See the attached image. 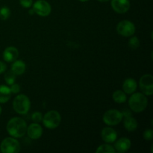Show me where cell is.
Returning a JSON list of instances; mask_svg holds the SVG:
<instances>
[{
    "mask_svg": "<svg viewBox=\"0 0 153 153\" xmlns=\"http://www.w3.org/2000/svg\"><path fill=\"white\" fill-rule=\"evenodd\" d=\"M27 123L22 118L14 117L10 119L6 126V129L10 137L21 138L26 134Z\"/></svg>",
    "mask_w": 153,
    "mask_h": 153,
    "instance_id": "1",
    "label": "cell"
},
{
    "mask_svg": "<svg viewBox=\"0 0 153 153\" xmlns=\"http://www.w3.org/2000/svg\"><path fill=\"white\" fill-rule=\"evenodd\" d=\"M128 105L134 113H141L147 108V97L142 93H133L128 100Z\"/></svg>",
    "mask_w": 153,
    "mask_h": 153,
    "instance_id": "2",
    "label": "cell"
},
{
    "mask_svg": "<svg viewBox=\"0 0 153 153\" xmlns=\"http://www.w3.org/2000/svg\"><path fill=\"white\" fill-rule=\"evenodd\" d=\"M13 108L19 114H26L31 108L29 98L25 94H17L13 101Z\"/></svg>",
    "mask_w": 153,
    "mask_h": 153,
    "instance_id": "3",
    "label": "cell"
},
{
    "mask_svg": "<svg viewBox=\"0 0 153 153\" xmlns=\"http://www.w3.org/2000/svg\"><path fill=\"white\" fill-rule=\"evenodd\" d=\"M42 122L46 128L49 129H55L61 124V116L58 111H49L43 116Z\"/></svg>",
    "mask_w": 153,
    "mask_h": 153,
    "instance_id": "4",
    "label": "cell"
},
{
    "mask_svg": "<svg viewBox=\"0 0 153 153\" xmlns=\"http://www.w3.org/2000/svg\"><path fill=\"white\" fill-rule=\"evenodd\" d=\"M123 119V112L117 109H110L105 112L102 117V120L105 124L108 126H117L120 123Z\"/></svg>",
    "mask_w": 153,
    "mask_h": 153,
    "instance_id": "5",
    "label": "cell"
},
{
    "mask_svg": "<svg viewBox=\"0 0 153 153\" xmlns=\"http://www.w3.org/2000/svg\"><path fill=\"white\" fill-rule=\"evenodd\" d=\"M20 149V143L17 138L13 137L4 138L0 145V150L2 153H18Z\"/></svg>",
    "mask_w": 153,
    "mask_h": 153,
    "instance_id": "6",
    "label": "cell"
},
{
    "mask_svg": "<svg viewBox=\"0 0 153 153\" xmlns=\"http://www.w3.org/2000/svg\"><path fill=\"white\" fill-rule=\"evenodd\" d=\"M136 28L134 24L129 20H122L117 25V31L120 35L125 37H131L135 33Z\"/></svg>",
    "mask_w": 153,
    "mask_h": 153,
    "instance_id": "7",
    "label": "cell"
},
{
    "mask_svg": "<svg viewBox=\"0 0 153 153\" xmlns=\"http://www.w3.org/2000/svg\"><path fill=\"white\" fill-rule=\"evenodd\" d=\"M139 86L142 94L149 97L153 94V76L151 74H144L140 77Z\"/></svg>",
    "mask_w": 153,
    "mask_h": 153,
    "instance_id": "8",
    "label": "cell"
},
{
    "mask_svg": "<svg viewBox=\"0 0 153 153\" xmlns=\"http://www.w3.org/2000/svg\"><path fill=\"white\" fill-rule=\"evenodd\" d=\"M32 6L34 13L42 17L48 16L52 12V7L50 4L46 0H37L33 3Z\"/></svg>",
    "mask_w": 153,
    "mask_h": 153,
    "instance_id": "9",
    "label": "cell"
},
{
    "mask_svg": "<svg viewBox=\"0 0 153 153\" xmlns=\"http://www.w3.org/2000/svg\"><path fill=\"white\" fill-rule=\"evenodd\" d=\"M26 134L29 138L32 140H37L40 138L43 134V128L37 123H33L27 126Z\"/></svg>",
    "mask_w": 153,
    "mask_h": 153,
    "instance_id": "10",
    "label": "cell"
},
{
    "mask_svg": "<svg viewBox=\"0 0 153 153\" xmlns=\"http://www.w3.org/2000/svg\"><path fill=\"white\" fill-rule=\"evenodd\" d=\"M112 9L117 13H125L129 10V0H111V3Z\"/></svg>",
    "mask_w": 153,
    "mask_h": 153,
    "instance_id": "11",
    "label": "cell"
},
{
    "mask_svg": "<svg viewBox=\"0 0 153 153\" xmlns=\"http://www.w3.org/2000/svg\"><path fill=\"white\" fill-rule=\"evenodd\" d=\"M101 137L105 143H113L117 138V133L111 127H105L102 130Z\"/></svg>",
    "mask_w": 153,
    "mask_h": 153,
    "instance_id": "12",
    "label": "cell"
},
{
    "mask_svg": "<svg viewBox=\"0 0 153 153\" xmlns=\"http://www.w3.org/2000/svg\"><path fill=\"white\" fill-rule=\"evenodd\" d=\"M2 57L4 61L6 62H13L19 57V51L14 46H8L3 52Z\"/></svg>",
    "mask_w": 153,
    "mask_h": 153,
    "instance_id": "13",
    "label": "cell"
},
{
    "mask_svg": "<svg viewBox=\"0 0 153 153\" xmlns=\"http://www.w3.org/2000/svg\"><path fill=\"white\" fill-rule=\"evenodd\" d=\"M115 141L116 142H115L114 147L116 152L123 153L127 152L131 148V140L127 137H121Z\"/></svg>",
    "mask_w": 153,
    "mask_h": 153,
    "instance_id": "14",
    "label": "cell"
},
{
    "mask_svg": "<svg viewBox=\"0 0 153 153\" xmlns=\"http://www.w3.org/2000/svg\"><path fill=\"white\" fill-rule=\"evenodd\" d=\"M137 83L136 80L132 78H128L126 79L123 84V91L126 94L131 95L137 90Z\"/></svg>",
    "mask_w": 153,
    "mask_h": 153,
    "instance_id": "15",
    "label": "cell"
},
{
    "mask_svg": "<svg viewBox=\"0 0 153 153\" xmlns=\"http://www.w3.org/2000/svg\"><path fill=\"white\" fill-rule=\"evenodd\" d=\"M123 125L126 131H129V132H132V131L137 130V126H138L137 120L133 117L132 115L124 117Z\"/></svg>",
    "mask_w": 153,
    "mask_h": 153,
    "instance_id": "16",
    "label": "cell"
},
{
    "mask_svg": "<svg viewBox=\"0 0 153 153\" xmlns=\"http://www.w3.org/2000/svg\"><path fill=\"white\" fill-rule=\"evenodd\" d=\"M26 70L25 63L22 60H16L11 64V71L16 76H21L23 74Z\"/></svg>",
    "mask_w": 153,
    "mask_h": 153,
    "instance_id": "17",
    "label": "cell"
},
{
    "mask_svg": "<svg viewBox=\"0 0 153 153\" xmlns=\"http://www.w3.org/2000/svg\"><path fill=\"white\" fill-rule=\"evenodd\" d=\"M11 91L7 85H0V103L4 104L7 102L11 97Z\"/></svg>",
    "mask_w": 153,
    "mask_h": 153,
    "instance_id": "18",
    "label": "cell"
},
{
    "mask_svg": "<svg viewBox=\"0 0 153 153\" xmlns=\"http://www.w3.org/2000/svg\"><path fill=\"white\" fill-rule=\"evenodd\" d=\"M112 98H113V100L116 103L122 104V103H124L126 102L127 96L126 94L123 91L117 90V91H115L113 93V94H112Z\"/></svg>",
    "mask_w": 153,
    "mask_h": 153,
    "instance_id": "19",
    "label": "cell"
},
{
    "mask_svg": "<svg viewBox=\"0 0 153 153\" xmlns=\"http://www.w3.org/2000/svg\"><path fill=\"white\" fill-rule=\"evenodd\" d=\"M97 153H114L116 152L114 147L111 145V143H104L97 147V150H96Z\"/></svg>",
    "mask_w": 153,
    "mask_h": 153,
    "instance_id": "20",
    "label": "cell"
},
{
    "mask_svg": "<svg viewBox=\"0 0 153 153\" xmlns=\"http://www.w3.org/2000/svg\"><path fill=\"white\" fill-rule=\"evenodd\" d=\"M4 79L5 81L6 84L10 86L13 83H15V81H16V75L11 70H9V71L6 72L5 74H4Z\"/></svg>",
    "mask_w": 153,
    "mask_h": 153,
    "instance_id": "21",
    "label": "cell"
},
{
    "mask_svg": "<svg viewBox=\"0 0 153 153\" xmlns=\"http://www.w3.org/2000/svg\"><path fill=\"white\" fill-rule=\"evenodd\" d=\"M10 14H11V12L9 7L4 6L0 8V19L1 20H7L10 16Z\"/></svg>",
    "mask_w": 153,
    "mask_h": 153,
    "instance_id": "22",
    "label": "cell"
},
{
    "mask_svg": "<svg viewBox=\"0 0 153 153\" xmlns=\"http://www.w3.org/2000/svg\"><path fill=\"white\" fill-rule=\"evenodd\" d=\"M140 40L136 36H131V38L128 40V46L132 49H137L140 46Z\"/></svg>",
    "mask_w": 153,
    "mask_h": 153,
    "instance_id": "23",
    "label": "cell"
},
{
    "mask_svg": "<svg viewBox=\"0 0 153 153\" xmlns=\"http://www.w3.org/2000/svg\"><path fill=\"white\" fill-rule=\"evenodd\" d=\"M31 120H32V121L34 123H39L41 122L42 120H43V114H42V113H40V112L35 111L34 113L32 114V115H31Z\"/></svg>",
    "mask_w": 153,
    "mask_h": 153,
    "instance_id": "24",
    "label": "cell"
},
{
    "mask_svg": "<svg viewBox=\"0 0 153 153\" xmlns=\"http://www.w3.org/2000/svg\"><path fill=\"white\" fill-rule=\"evenodd\" d=\"M143 138L146 140H152L153 139V130L152 128H149V129H146L144 132L143 133Z\"/></svg>",
    "mask_w": 153,
    "mask_h": 153,
    "instance_id": "25",
    "label": "cell"
},
{
    "mask_svg": "<svg viewBox=\"0 0 153 153\" xmlns=\"http://www.w3.org/2000/svg\"><path fill=\"white\" fill-rule=\"evenodd\" d=\"M10 91H11L12 94H18L21 91L20 85L19 84L13 83V85H10Z\"/></svg>",
    "mask_w": 153,
    "mask_h": 153,
    "instance_id": "26",
    "label": "cell"
},
{
    "mask_svg": "<svg viewBox=\"0 0 153 153\" xmlns=\"http://www.w3.org/2000/svg\"><path fill=\"white\" fill-rule=\"evenodd\" d=\"M19 4L25 8H29L32 6L33 0H19Z\"/></svg>",
    "mask_w": 153,
    "mask_h": 153,
    "instance_id": "27",
    "label": "cell"
},
{
    "mask_svg": "<svg viewBox=\"0 0 153 153\" xmlns=\"http://www.w3.org/2000/svg\"><path fill=\"white\" fill-rule=\"evenodd\" d=\"M7 70V65L3 61H0V74H2Z\"/></svg>",
    "mask_w": 153,
    "mask_h": 153,
    "instance_id": "28",
    "label": "cell"
},
{
    "mask_svg": "<svg viewBox=\"0 0 153 153\" xmlns=\"http://www.w3.org/2000/svg\"><path fill=\"white\" fill-rule=\"evenodd\" d=\"M28 13H29L30 15H33L34 13V10H33V9H31V10H29Z\"/></svg>",
    "mask_w": 153,
    "mask_h": 153,
    "instance_id": "29",
    "label": "cell"
},
{
    "mask_svg": "<svg viewBox=\"0 0 153 153\" xmlns=\"http://www.w3.org/2000/svg\"><path fill=\"white\" fill-rule=\"evenodd\" d=\"M97 1H100V2H106V1H109V0H97Z\"/></svg>",
    "mask_w": 153,
    "mask_h": 153,
    "instance_id": "30",
    "label": "cell"
},
{
    "mask_svg": "<svg viewBox=\"0 0 153 153\" xmlns=\"http://www.w3.org/2000/svg\"><path fill=\"white\" fill-rule=\"evenodd\" d=\"M79 1H82V2H85V1H89V0H79Z\"/></svg>",
    "mask_w": 153,
    "mask_h": 153,
    "instance_id": "31",
    "label": "cell"
},
{
    "mask_svg": "<svg viewBox=\"0 0 153 153\" xmlns=\"http://www.w3.org/2000/svg\"><path fill=\"white\" fill-rule=\"evenodd\" d=\"M1 112H2V108H1V105H0V114H1Z\"/></svg>",
    "mask_w": 153,
    "mask_h": 153,
    "instance_id": "32",
    "label": "cell"
}]
</instances>
